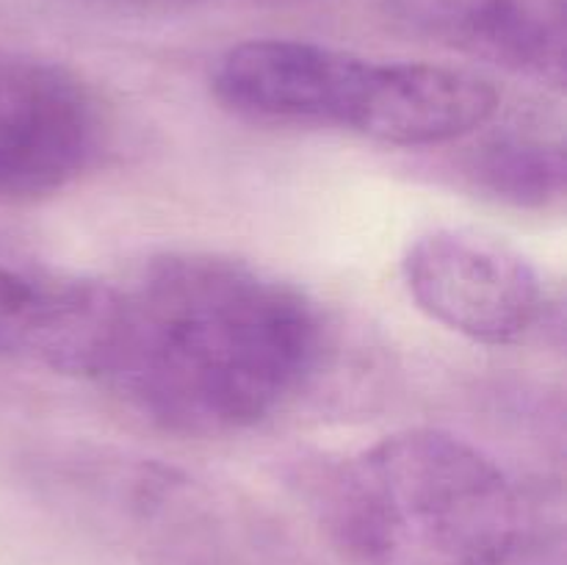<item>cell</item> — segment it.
I'll use <instances>...</instances> for the list:
<instances>
[{"instance_id": "cell-9", "label": "cell", "mask_w": 567, "mask_h": 565, "mask_svg": "<svg viewBox=\"0 0 567 565\" xmlns=\"http://www.w3.org/2000/svg\"><path fill=\"white\" fill-rule=\"evenodd\" d=\"M103 3L120 6V9H138V11H166V9H183V6L199 3V0H103Z\"/></svg>"}, {"instance_id": "cell-5", "label": "cell", "mask_w": 567, "mask_h": 565, "mask_svg": "<svg viewBox=\"0 0 567 565\" xmlns=\"http://www.w3.org/2000/svg\"><path fill=\"white\" fill-rule=\"evenodd\" d=\"M105 142L97 92L53 59L0 50V199L61 192Z\"/></svg>"}, {"instance_id": "cell-1", "label": "cell", "mask_w": 567, "mask_h": 565, "mask_svg": "<svg viewBox=\"0 0 567 565\" xmlns=\"http://www.w3.org/2000/svg\"><path fill=\"white\" fill-rule=\"evenodd\" d=\"M321 355L324 321L293 282L227 255L169 253L116 286L97 380L158 430L216 438L280 413Z\"/></svg>"}, {"instance_id": "cell-6", "label": "cell", "mask_w": 567, "mask_h": 565, "mask_svg": "<svg viewBox=\"0 0 567 565\" xmlns=\"http://www.w3.org/2000/svg\"><path fill=\"white\" fill-rule=\"evenodd\" d=\"M114 299V282L55 264L0 233V358L97 377Z\"/></svg>"}, {"instance_id": "cell-2", "label": "cell", "mask_w": 567, "mask_h": 565, "mask_svg": "<svg viewBox=\"0 0 567 565\" xmlns=\"http://www.w3.org/2000/svg\"><path fill=\"white\" fill-rule=\"evenodd\" d=\"M327 537L354 565H515L532 518L507 471L441 430L371 443L316 482Z\"/></svg>"}, {"instance_id": "cell-3", "label": "cell", "mask_w": 567, "mask_h": 565, "mask_svg": "<svg viewBox=\"0 0 567 565\" xmlns=\"http://www.w3.org/2000/svg\"><path fill=\"white\" fill-rule=\"evenodd\" d=\"M227 109L260 122L343 127L396 147H430L480 131L498 89L471 70L374 61L305 39H249L214 66Z\"/></svg>"}, {"instance_id": "cell-7", "label": "cell", "mask_w": 567, "mask_h": 565, "mask_svg": "<svg viewBox=\"0 0 567 565\" xmlns=\"http://www.w3.org/2000/svg\"><path fill=\"white\" fill-rule=\"evenodd\" d=\"M430 37L543 83L565 81V0H399Z\"/></svg>"}, {"instance_id": "cell-8", "label": "cell", "mask_w": 567, "mask_h": 565, "mask_svg": "<svg viewBox=\"0 0 567 565\" xmlns=\"http://www.w3.org/2000/svg\"><path fill=\"white\" fill-rule=\"evenodd\" d=\"M476 186L518 208H548L565 192V158L557 142L526 133L493 136L471 155Z\"/></svg>"}, {"instance_id": "cell-4", "label": "cell", "mask_w": 567, "mask_h": 565, "mask_svg": "<svg viewBox=\"0 0 567 565\" xmlns=\"http://www.w3.org/2000/svg\"><path fill=\"white\" fill-rule=\"evenodd\" d=\"M402 277L430 319L491 347L526 341L551 308L529 258L468 227L421 233L404 253Z\"/></svg>"}]
</instances>
